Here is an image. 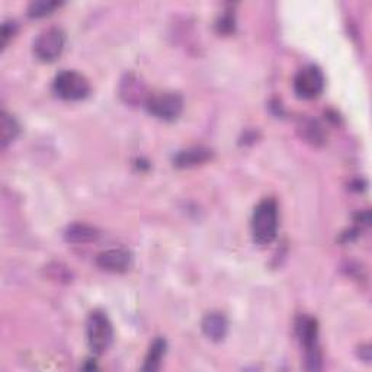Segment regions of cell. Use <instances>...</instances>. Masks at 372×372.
Instances as JSON below:
<instances>
[{"mask_svg":"<svg viewBox=\"0 0 372 372\" xmlns=\"http://www.w3.org/2000/svg\"><path fill=\"white\" fill-rule=\"evenodd\" d=\"M278 233V205L274 200L260 201L253 211L252 234L259 246L270 244Z\"/></svg>","mask_w":372,"mask_h":372,"instance_id":"1","label":"cell"},{"mask_svg":"<svg viewBox=\"0 0 372 372\" xmlns=\"http://www.w3.org/2000/svg\"><path fill=\"white\" fill-rule=\"evenodd\" d=\"M86 336L90 351L95 355L105 354L114 342V329L109 318L102 311H93L86 323Z\"/></svg>","mask_w":372,"mask_h":372,"instance_id":"2","label":"cell"},{"mask_svg":"<svg viewBox=\"0 0 372 372\" xmlns=\"http://www.w3.org/2000/svg\"><path fill=\"white\" fill-rule=\"evenodd\" d=\"M296 336L306 349L307 369L317 371L321 368V355L318 349V326L313 317L301 316L295 323Z\"/></svg>","mask_w":372,"mask_h":372,"instance_id":"3","label":"cell"},{"mask_svg":"<svg viewBox=\"0 0 372 372\" xmlns=\"http://www.w3.org/2000/svg\"><path fill=\"white\" fill-rule=\"evenodd\" d=\"M54 92L64 101H82L89 95L90 85L83 74L73 70H64L57 74L54 80Z\"/></svg>","mask_w":372,"mask_h":372,"instance_id":"4","label":"cell"},{"mask_svg":"<svg viewBox=\"0 0 372 372\" xmlns=\"http://www.w3.org/2000/svg\"><path fill=\"white\" fill-rule=\"evenodd\" d=\"M147 111L163 121H175L184 111V99L179 93L163 92L150 95L145 102Z\"/></svg>","mask_w":372,"mask_h":372,"instance_id":"5","label":"cell"},{"mask_svg":"<svg viewBox=\"0 0 372 372\" xmlns=\"http://www.w3.org/2000/svg\"><path fill=\"white\" fill-rule=\"evenodd\" d=\"M64 44L66 35L61 28H48L42 31L34 41V54L44 63H52L61 56Z\"/></svg>","mask_w":372,"mask_h":372,"instance_id":"6","label":"cell"},{"mask_svg":"<svg viewBox=\"0 0 372 372\" xmlns=\"http://www.w3.org/2000/svg\"><path fill=\"white\" fill-rule=\"evenodd\" d=\"M325 89V76L316 66L303 67L294 79V90L299 97L314 99Z\"/></svg>","mask_w":372,"mask_h":372,"instance_id":"7","label":"cell"},{"mask_svg":"<svg viewBox=\"0 0 372 372\" xmlns=\"http://www.w3.org/2000/svg\"><path fill=\"white\" fill-rule=\"evenodd\" d=\"M97 266L112 272V274H124L127 272L133 265V256L127 249H109L102 252L96 259Z\"/></svg>","mask_w":372,"mask_h":372,"instance_id":"8","label":"cell"},{"mask_svg":"<svg viewBox=\"0 0 372 372\" xmlns=\"http://www.w3.org/2000/svg\"><path fill=\"white\" fill-rule=\"evenodd\" d=\"M121 97L127 104H140V102H147V99L150 95H147L145 86L143 82H140L134 74H127L126 79L121 82V89H119Z\"/></svg>","mask_w":372,"mask_h":372,"instance_id":"9","label":"cell"},{"mask_svg":"<svg viewBox=\"0 0 372 372\" xmlns=\"http://www.w3.org/2000/svg\"><path fill=\"white\" fill-rule=\"evenodd\" d=\"M201 328L208 339L214 342H221L227 335L229 321L226 316H222L221 313H210L204 317Z\"/></svg>","mask_w":372,"mask_h":372,"instance_id":"10","label":"cell"},{"mask_svg":"<svg viewBox=\"0 0 372 372\" xmlns=\"http://www.w3.org/2000/svg\"><path fill=\"white\" fill-rule=\"evenodd\" d=\"M210 159H211V150H208V148L193 147L178 153L173 162H175V166L178 167H191V166L201 164Z\"/></svg>","mask_w":372,"mask_h":372,"instance_id":"11","label":"cell"},{"mask_svg":"<svg viewBox=\"0 0 372 372\" xmlns=\"http://www.w3.org/2000/svg\"><path fill=\"white\" fill-rule=\"evenodd\" d=\"M99 233L96 229L88 226V224H71L67 227L64 233V239L68 243H76V244H85V243H92L97 240Z\"/></svg>","mask_w":372,"mask_h":372,"instance_id":"12","label":"cell"},{"mask_svg":"<svg viewBox=\"0 0 372 372\" xmlns=\"http://www.w3.org/2000/svg\"><path fill=\"white\" fill-rule=\"evenodd\" d=\"M19 131L20 127L18 121L12 115L2 112L0 115V143H2V147L11 144L19 136Z\"/></svg>","mask_w":372,"mask_h":372,"instance_id":"13","label":"cell"},{"mask_svg":"<svg viewBox=\"0 0 372 372\" xmlns=\"http://www.w3.org/2000/svg\"><path fill=\"white\" fill-rule=\"evenodd\" d=\"M164 354H166V340L159 337L152 343L150 351H148V354L145 356V362H144L143 369L150 371V372L157 371L160 368V364H162Z\"/></svg>","mask_w":372,"mask_h":372,"instance_id":"14","label":"cell"},{"mask_svg":"<svg viewBox=\"0 0 372 372\" xmlns=\"http://www.w3.org/2000/svg\"><path fill=\"white\" fill-rule=\"evenodd\" d=\"M299 130L301 131V137L306 138V141L311 143V144H321L325 143V131L321 128L320 124L316 119H304L301 121Z\"/></svg>","mask_w":372,"mask_h":372,"instance_id":"15","label":"cell"},{"mask_svg":"<svg viewBox=\"0 0 372 372\" xmlns=\"http://www.w3.org/2000/svg\"><path fill=\"white\" fill-rule=\"evenodd\" d=\"M60 6V2H53V0H38V2H32L30 5L28 15L31 18H44L47 15H52Z\"/></svg>","mask_w":372,"mask_h":372,"instance_id":"16","label":"cell"},{"mask_svg":"<svg viewBox=\"0 0 372 372\" xmlns=\"http://www.w3.org/2000/svg\"><path fill=\"white\" fill-rule=\"evenodd\" d=\"M16 32V25L13 22H6L4 23V27H2V48H5L11 40V37H13Z\"/></svg>","mask_w":372,"mask_h":372,"instance_id":"17","label":"cell"}]
</instances>
